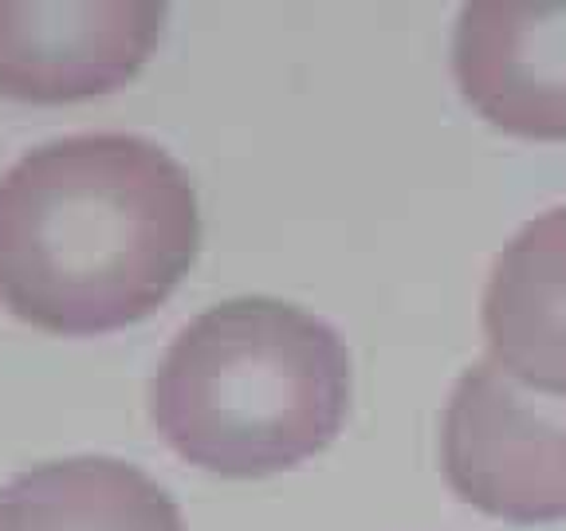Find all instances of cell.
<instances>
[{"label": "cell", "instance_id": "6da1fadb", "mask_svg": "<svg viewBox=\"0 0 566 531\" xmlns=\"http://www.w3.org/2000/svg\"><path fill=\"white\" fill-rule=\"evenodd\" d=\"M201 244L186 166L138 134H67L0 174V303L60 335L146 319Z\"/></svg>", "mask_w": 566, "mask_h": 531}, {"label": "cell", "instance_id": "7a4b0ae2", "mask_svg": "<svg viewBox=\"0 0 566 531\" xmlns=\"http://www.w3.org/2000/svg\"><path fill=\"white\" fill-rule=\"evenodd\" d=\"M350 354L327 319L283 300H229L177 331L150 382L158 434L189 465L268 477L335 441Z\"/></svg>", "mask_w": 566, "mask_h": 531}, {"label": "cell", "instance_id": "3957f363", "mask_svg": "<svg viewBox=\"0 0 566 531\" xmlns=\"http://www.w3.org/2000/svg\"><path fill=\"white\" fill-rule=\"evenodd\" d=\"M444 477L504 520H566V398L480 358L460 374L441 425Z\"/></svg>", "mask_w": 566, "mask_h": 531}, {"label": "cell", "instance_id": "277c9868", "mask_svg": "<svg viewBox=\"0 0 566 531\" xmlns=\"http://www.w3.org/2000/svg\"><path fill=\"white\" fill-rule=\"evenodd\" d=\"M154 0H0V95L67 103L115 91L158 48Z\"/></svg>", "mask_w": 566, "mask_h": 531}, {"label": "cell", "instance_id": "5b68a950", "mask_svg": "<svg viewBox=\"0 0 566 531\" xmlns=\"http://www.w3.org/2000/svg\"><path fill=\"white\" fill-rule=\"evenodd\" d=\"M452 71L492 126L566 142V4L476 0L460 12Z\"/></svg>", "mask_w": 566, "mask_h": 531}, {"label": "cell", "instance_id": "8992f818", "mask_svg": "<svg viewBox=\"0 0 566 531\" xmlns=\"http://www.w3.org/2000/svg\"><path fill=\"white\" fill-rule=\"evenodd\" d=\"M488 358L531 389L566 398V205L527 221L484 288Z\"/></svg>", "mask_w": 566, "mask_h": 531}, {"label": "cell", "instance_id": "52a82bcc", "mask_svg": "<svg viewBox=\"0 0 566 531\" xmlns=\"http://www.w3.org/2000/svg\"><path fill=\"white\" fill-rule=\"evenodd\" d=\"M0 531H186L174 496L115 457H67L0 488Z\"/></svg>", "mask_w": 566, "mask_h": 531}]
</instances>
